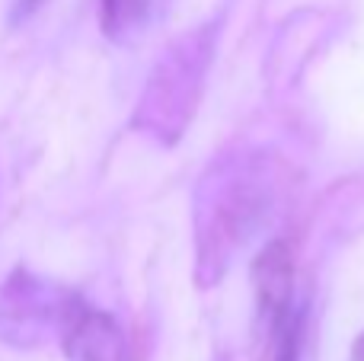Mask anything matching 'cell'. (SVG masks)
Segmentation results:
<instances>
[{"mask_svg": "<svg viewBox=\"0 0 364 361\" xmlns=\"http://www.w3.org/2000/svg\"><path fill=\"white\" fill-rule=\"evenodd\" d=\"M278 160L265 151H240L208 166L195 192L198 281L214 285L278 208Z\"/></svg>", "mask_w": 364, "mask_h": 361, "instance_id": "obj_1", "label": "cell"}, {"mask_svg": "<svg viewBox=\"0 0 364 361\" xmlns=\"http://www.w3.org/2000/svg\"><path fill=\"white\" fill-rule=\"evenodd\" d=\"M214 48H218V23L182 32L147 77L144 96L134 112V128L154 134L164 144H176L198 109Z\"/></svg>", "mask_w": 364, "mask_h": 361, "instance_id": "obj_2", "label": "cell"}, {"mask_svg": "<svg viewBox=\"0 0 364 361\" xmlns=\"http://www.w3.org/2000/svg\"><path fill=\"white\" fill-rule=\"evenodd\" d=\"M70 291L36 279L26 269H16L0 288V343L16 349H32L45 343L51 330L58 333Z\"/></svg>", "mask_w": 364, "mask_h": 361, "instance_id": "obj_3", "label": "cell"}, {"mask_svg": "<svg viewBox=\"0 0 364 361\" xmlns=\"http://www.w3.org/2000/svg\"><path fill=\"white\" fill-rule=\"evenodd\" d=\"M58 339L70 361H134L125 330L112 313L87 304L80 294L70 291L64 304Z\"/></svg>", "mask_w": 364, "mask_h": 361, "instance_id": "obj_4", "label": "cell"}, {"mask_svg": "<svg viewBox=\"0 0 364 361\" xmlns=\"http://www.w3.org/2000/svg\"><path fill=\"white\" fill-rule=\"evenodd\" d=\"M256 304L265 323L294 304V253L284 240H272L259 249L250 269Z\"/></svg>", "mask_w": 364, "mask_h": 361, "instance_id": "obj_5", "label": "cell"}, {"mask_svg": "<svg viewBox=\"0 0 364 361\" xmlns=\"http://www.w3.org/2000/svg\"><path fill=\"white\" fill-rule=\"evenodd\" d=\"M151 0H100V23L112 42H125L147 23Z\"/></svg>", "mask_w": 364, "mask_h": 361, "instance_id": "obj_6", "label": "cell"}, {"mask_svg": "<svg viewBox=\"0 0 364 361\" xmlns=\"http://www.w3.org/2000/svg\"><path fill=\"white\" fill-rule=\"evenodd\" d=\"M42 4H45V0H19V4H16V19L19 16H29V13L38 10Z\"/></svg>", "mask_w": 364, "mask_h": 361, "instance_id": "obj_7", "label": "cell"}, {"mask_svg": "<svg viewBox=\"0 0 364 361\" xmlns=\"http://www.w3.org/2000/svg\"><path fill=\"white\" fill-rule=\"evenodd\" d=\"M352 361H364V333L355 339V345H352Z\"/></svg>", "mask_w": 364, "mask_h": 361, "instance_id": "obj_8", "label": "cell"}]
</instances>
